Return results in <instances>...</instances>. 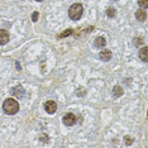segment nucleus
Instances as JSON below:
<instances>
[{
    "instance_id": "obj_1",
    "label": "nucleus",
    "mask_w": 148,
    "mask_h": 148,
    "mask_svg": "<svg viewBox=\"0 0 148 148\" xmlns=\"http://www.w3.org/2000/svg\"><path fill=\"white\" fill-rule=\"evenodd\" d=\"M3 109L9 115H14L19 112V103L15 99H6L3 104Z\"/></svg>"
},
{
    "instance_id": "obj_2",
    "label": "nucleus",
    "mask_w": 148,
    "mask_h": 148,
    "mask_svg": "<svg viewBox=\"0 0 148 148\" xmlns=\"http://www.w3.org/2000/svg\"><path fill=\"white\" fill-rule=\"evenodd\" d=\"M82 13H84V6L81 4H79V3L72 4L69 9V16L73 19V21H79L82 16Z\"/></svg>"
},
{
    "instance_id": "obj_3",
    "label": "nucleus",
    "mask_w": 148,
    "mask_h": 148,
    "mask_svg": "<svg viewBox=\"0 0 148 148\" xmlns=\"http://www.w3.org/2000/svg\"><path fill=\"white\" fill-rule=\"evenodd\" d=\"M63 124H65L66 127H72L73 124L76 123V116L73 115L72 113H69V114H66L65 116H63Z\"/></svg>"
},
{
    "instance_id": "obj_4",
    "label": "nucleus",
    "mask_w": 148,
    "mask_h": 148,
    "mask_svg": "<svg viewBox=\"0 0 148 148\" xmlns=\"http://www.w3.org/2000/svg\"><path fill=\"white\" fill-rule=\"evenodd\" d=\"M45 109H46V112L48 113V114L56 113V110H57V104H56V101H53V100H48V101H46L45 103Z\"/></svg>"
},
{
    "instance_id": "obj_5",
    "label": "nucleus",
    "mask_w": 148,
    "mask_h": 148,
    "mask_svg": "<svg viewBox=\"0 0 148 148\" xmlns=\"http://www.w3.org/2000/svg\"><path fill=\"white\" fill-rule=\"evenodd\" d=\"M9 41V33L5 29H0V46L6 45Z\"/></svg>"
},
{
    "instance_id": "obj_6",
    "label": "nucleus",
    "mask_w": 148,
    "mask_h": 148,
    "mask_svg": "<svg viewBox=\"0 0 148 148\" xmlns=\"http://www.w3.org/2000/svg\"><path fill=\"white\" fill-rule=\"evenodd\" d=\"M99 58L101 60V61H104V62L110 61V60H112V52H110L109 49H104V51L100 52Z\"/></svg>"
},
{
    "instance_id": "obj_7",
    "label": "nucleus",
    "mask_w": 148,
    "mask_h": 148,
    "mask_svg": "<svg viewBox=\"0 0 148 148\" xmlns=\"http://www.w3.org/2000/svg\"><path fill=\"white\" fill-rule=\"evenodd\" d=\"M12 94L18 97V99H21V97H23V95H24V89H23L22 86H15L14 89L12 90Z\"/></svg>"
},
{
    "instance_id": "obj_8",
    "label": "nucleus",
    "mask_w": 148,
    "mask_h": 148,
    "mask_svg": "<svg viewBox=\"0 0 148 148\" xmlns=\"http://www.w3.org/2000/svg\"><path fill=\"white\" fill-rule=\"evenodd\" d=\"M136 18L139 22H144V21H146V18H147L146 10H144V9H139V10H137L136 12Z\"/></svg>"
},
{
    "instance_id": "obj_9",
    "label": "nucleus",
    "mask_w": 148,
    "mask_h": 148,
    "mask_svg": "<svg viewBox=\"0 0 148 148\" xmlns=\"http://www.w3.org/2000/svg\"><path fill=\"white\" fill-rule=\"evenodd\" d=\"M147 52H148L147 47H142V49H140V51H139V58L142 60L143 62H147V61H148V56H147Z\"/></svg>"
},
{
    "instance_id": "obj_10",
    "label": "nucleus",
    "mask_w": 148,
    "mask_h": 148,
    "mask_svg": "<svg viewBox=\"0 0 148 148\" xmlns=\"http://www.w3.org/2000/svg\"><path fill=\"white\" fill-rule=\"evenodd\" d=\"M95 46L99 47V48H103V47L106 46V41L104 37H97V38L95 39Z\"/></svg>"
},
{
    "instance_id": "obj_11",
    "label": "nucleus",
    "mask_w": 148,
    "mask_h": 148,
    "mask_svg": "<svg viewBox=\"0 0 148 148\" xmlns=\"http://www.w3.org/2000/svg\"><path fill=\"white\" fill-rule=\"evenodd\" d=\"M113 94H114V96L115 97H119V96H122L123 95V89L120 86H115L113 89Z\"/></svg>"
},
{
    "instance_id": "obj_12",
    "label": "nucleus",
    "mask_w": 148,
    "mask_h": 148,
    "mask_svg": "<svg viewBox=\"0 0 148 148\" xmlns=\"http://www.w3.org/2000/svg\"><path fill=\"white\" fill-rule=\"evenodd\" d=\"M106 15L109 16V18H114V16L116 15V10H115L114 8H109V9L106 10Z\"/></svg>"
},
{
    "instance_id": "obj_13",
    "label": "nucleus",
    "mask_w": 148,
    "mask_h": 148,
    "mask_svg": "<svg viewBox=\"0 0 148 148\" xmlns=\"http://www.w3.org/2000/svg\"><path fill=\"white\" fill-rule=\"evenodd\" d=\"M138 3H139V6L143 9L148 8V0H138Z\"/></svg>"
},
{
    "instance_id": "obj_14",
    "label": "nucleus",
    "mask_w": 148,
    "mask_h": 148,
    "mask_svg": "<svg viewBox=\"0 0 148 148\" xmlns=\"http://www.w3.org/2000/svg\"><path fill=\"white\" fill-rule=\"evenodd\" d=\"M71 33H72V31H65V32L62 33V34L58 36V38H63V37H66V36H70Z\"/></svg>"
},
{
    "instance_id": "obj_15",
    "label": "nucleus",
    "mask_w": 148,
    "mask_h": 148,
    "mask_svg": "<svg viewBox=\"0 0 148 148\" xmlns=\"http://www.w3.org/2000/svg\"><path fill=\"white\" fill-rule=\"evenodd\" d=\"M38 16H39L38 12H34V13L32 14V21H33V22H37V21H38Z\"/></svg>"
},
{
    "instance_id": "obj_16",
    "label": "nucleus",
    "mask_w": 148,
    "mask_h": 148,
    "mask_svg": "<svg viewBox=\"0 0 148 148\" xmlns=\"http://www.w3.org/2000/svg\"><path fill=\"white\" fill-rule=\"evenodd\" d=\"M36 1H43V0H36Z\"/></svg>"
}]
</instances>
